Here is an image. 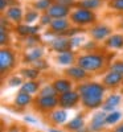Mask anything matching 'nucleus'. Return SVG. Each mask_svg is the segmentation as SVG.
<instances>
[{"label":"nucleus","instance_id":"nucleus-1","mask_svg":"<svg viewBox=\"0 0 123 132\" xmlns=\"http://www.w3.org/2000/svg\"><path fill=\"white\" fill-rule=\"evenodd\" d=\"M81 98V103L85 108L95 110L103 104L105 96V86L98 82H87L81 83L77 89Z\"/></svg>","mask_w":123,"mask_h":132},{"label":"nucleus","instance_id":"nucleus-2","mask_svg":"<svg viewBox=\"0 0 123 132\" xmlns=\"http://www.w3.org/2000/svg\"><path fill=\"white\" fill-rule=\"evenodd\" d=\"M77 65L86 71H98L105 68L106 58L102 54H95V53L83 54V56H80L77 58Z\"/></svg>","mask_w":123,"mask_h":132},{"label":"nucleus","instance_id":"nucleus-3","mask_svg":"<svg viewBox=\"0 0 123 132\" xmlns=\"http://www.w3.org/2000/svg\"><path fill=\"white\" fill-rule=\"evenodd\" d=\"M70 20L77 25H86V24H91L95 20V15L93 11H89L85 8H77L70 15Z\"/></svg>","mask_w":123,"mask_h":132},{"label":"nucleus","instance_id":"nucleus-4","mask_svg":"<svg viewBox=\"0 0 123 132\" xmlns=\"http://www.w3.org/2000/svg\"><path fill=\"white\" fill-rule=\"evenodd\" d=\"M15 62H16L15 53L11 49L3 48L0 50V71H2V74L8 73L15 66Z\"/></svg>","mask_w":123,"mask_h":132},{"label":"nucleus","instance_id":"nucleus-5","mask_svg":"<svg viewBox=\"0 0 123 132\" xmlns=\"http://www.w3.org/2000/svg\"><path fill=\"white\" fill-rule=\"evenodd\" d=\"M81 101L80 98V94H78V91H68V93H64V94H60L58 95V106L61 108H73L78 104V102Z\"/></svg>","mask_w":123,"mask_h":132},{"label":"nucleus","instance_id":"nucleus-6","mask_svg":"<svg viewBox=\"0 0 123 132\" xmlns=\"http://www.w3.org/2000/svg\"><path fill=\"white\" fill-rule=\"evenodd\" d=\"M106 116H107V112H105L103 110L101 111H97L94 112V115L91 116V120H90V124H89V132H101L102 128L106 124Z\"/></svg>","mask_w":123,"mask_h":132},{"label":"nucleus","instance_id":"nucleus-7","mask_svg":"<svg viewBox=\"0 0 123 132\" xmlns=\"http://www.w3.org/2000/svg\"><path fill=\"white\" fill-rule=\"evenodd\" d=\"M58 106L57 96H39L36 99V107L41 111H53Z\"/></svg>","mask_w":123,"mask_h":132},{"label":"nucleus","instance_id":"nucleus-8","mask_svg":"<svg viewBox=\"0 0 123 132\" xmlns=\"http://www.w3.org/2000/svg\"><path fill=\"white\" fill-rule=\"evenodd\" d=\"M47 13L54 20V19H65L69 15V5L62 4V3H56L52 4V7L47 11Z\"/></svg>","mask_w":123,"mask_h":132},{"label":"nucleus","instance_id":"nucleus-9","mask_svg":"<svg viewBox=\"0 0 123 132\" xmlns=\"http://www.w3.org/2000/svg\"><path fill=\"white\" fill-rule=\"evenodd\" d=\"M122 81H123V74L110 70V71L103 77L102 85H103L105 87H117V86H119V85L122 83Z\"/></svg>","mask_w":123,"mask_h":132},{"label":"nucleus","instance_id":"nucleus-10","mask_svg":"<svg viewBox=\"0 0 123 132\" xmlns=\"http://www.w3.org/2000/svg\"><path fill=\"white\" fill-rule=\"evenodd\" d=\"M120 102H122V96L119 94H110L103 101L102 110L105 112H113V111H115V108L120 104Z\"/></svg>","mask_w":123,"mask_h":132},{"label":"nucleus","instance_id":"nucleus-11","mask_svg":"<svg viewBox=\"0 0 123 132\" xmlns=\"http://www.w3.org/2000/svg\"><path fill=\"white\" fill-rule=\"evenodd\" d=\"M50 48L58 53H64V52H69L72 49L70 45V40L65 38V37H56L50 41Z\"/></svg>","mask_w":123,"mask_h":132},{"label":"nucleus","instance_id":"nucleus-12","mask_svg":"<svg viewBox=\"0 0 123 132\" xmlns=\"http://www.w3.org/2000/svg\"><path fill=\"white\" fill-rule=\"evenodd\" d=\"M65 74L69 77L70 79H74V81H83L87 78V71L83 70L80 66H70L65 70Z\"/></svg>","mask_w":123,"mask_h":132},{"label":"nucleus","instance_id":"nucleus-13","mask_svg":"<svg viewBox=\"0 0 123 132\" xmlns=\"http://www.w3.org/2000/svg\"><path fill=\"white\" fill-rule=\"evenodd\" d=\"M90 35H91V37H93L94 40L101 41V40H105V38H109V37H110L111 29H110L109 27H106V25L101 24V25H97V27L91 28Z\"/></svg>","mask_w":123,"mask_h":132},{"label":"nucleus","instance_id":"nucleus-14","mask_svg":"<svg viewBox=\"0 0 123 132\" xmlns=\"http://www.w3.org/2000/svg\"><path fill=\"white\" fill-rule=\"evenodd\" d=\"M44 56V49L40 48V46H33V48H29L25 54H24V62H36L39 60H41Z\"/></svg>","mask_w":123,"mask_h":132},{"label":"nucleus","instance_id":"nucleus-15","mask_svg":"<svg viewBox=\"0 0 123 132\" xmlns=\"http://www.w3.org/2000/svg\"><path fill=\"white\" fill-rule=\"evenodd\" d=\"M49 119L53 124H64L68 119V112L65 108H56L49 114Z\"/></svg>","mask_w":123,"mask_h":132},{"label":"nucleus","instance_id":"nucleus-16","mask_svg":"<svg viewBox=\"0 0 123 132\" xmlns=\"http://www.w3.org/2000/svg\"><path fill=\"white\" fill-rule=\"evenodd\" d=\"M53 86H54V89L56 91L60 94H64V93H68L72 90V87H73V83L70 79H65V78H60V79H56L53 82Z\"/></svg>","mask_w":123,"mask_h":132},{"label":"nucleus","instance_id":"nucleus-17","mask_svg":"<svg viewBox=\"0 0 123 132\" xmlns=\"http://www.w3.org/2000/svg\"><path fill=\"white\" fill-rule=\"evenodd\" d=\"M69 21L66 19H54L50 23V29L54 33H64L65 30L69 29Z\"/></svg>","mask_w":123,"mask_h":132},{"label":"nucleus","instance_id":"nucleus-18","mask_svg":"<svg viewBox=\"0 0 123 132\" xmlns=\"http://www.w3.org/2000/svg\"><path fill=\"white\" fill-rule=\"evenodd\" d=\"M75 57H74V53L72 50L69 52H64V53H58L57 57H56V61H57L58 65H64V66H68L72 65L74 62Z\"/></svg>","mask_w":123,"mask_h":132},{"label":"nucleus","instance_id":"nucleus-19","mask_svg":"<svg viewBox=\"0 0 123 132\" xmlns=\"http://www.w3.org/2000/svg\"><path fill=\"white\" fill-rule=\"evenodd\" d=\"M5 16H7L11 21H13V23H20L21 19H23V11H21L20 7H16V5L9 7V8L7 9Z\"/></svg>","mask_w":123,"mask_h":132},{"label":"nucleus","instance_id":"nucleus-20","mask_svg":"<svg viewBox=\"0 0 123 132\" xmlns=\"http://www.w3.org/2000/svg\"><path fill=\"white\" fill-rule=\"evenodd\" d=\"M106 46L110 49H122L123 48V36L122 35H111L106 40Z\"/></svg>","mask_w":123,"mask_h":132},{"label":"nucleus","instance_id":"nucleus-21","mask_svg":"<svg viewBox=\"0 0 123 132\" xmlns=\"http://www.w3.org/2000/svg\"><path fill=\"white\" fill-rule=\"evenodd\" d=\"M32 102V95L30 94H27L24 91H19L16 98H15V104L17 107H27L29 103Z\"/></svg>","mask_w":123,"mask_h":132},{"label":"nucleus","instance_id":"nucleus-22","mask_svg":"<svg viewBox=\"0 0 123 132\" xmlns=\"http://www.w3.org/2000/svg\"><path fill=\"white\" fill-rule=\"evenodd\" d=\"M83 127H85V122H83V118L81 115L73 118L70 122L66 124V128H68L69 131H72V132H77V131H80Z\"/></svg>","mask_w":123,"mask_h":132},{"label":"nucleus","instance_id":"nucleus-23","mask_svg":"<svg viewBox=\"0 0 123 132\" xmlns=\"http://www.w3.org/2000/svg\"><path fill=\"white\" fill-rule=\"evenodd\" d=\"M39 32V27H32L28 24H23V25H17V33L21 36H35Z\"/></svg>","mask_w":123,"mask_h":132},{"label":"nucleus","instance_id":"nucleus-24","mask_svg":"<svg viewBox=\"0 0 123 132\" xmlns=\"http://www.w3.org/2000/svg\"><path fill=\"white\" fill-rule=\"evenodd\" d=\"M39 87H40V83L36 82V81H27L23 83V86L20 87V91H24L27 94H35L39 91Z\"/></svg>","mask_w":123,"mask_h":132},{"label":"nucleus","instance_id":"nucleus-25","mask_svg":"<svg viewBox=\"0 0 123 132\" xmlns=\"http://www.w3.org/2000/svg\"><path fill=\"white\" fill-rule=\"evenodd\" d=\"M21 75L25 77L28 81H35L36 78H39L40 71L35 68H25V69L21 70Z\"/></svg>","mask_w":123,"mask_h":132},{"label":"nucleus","instance_id":"nucleus-26","mask_svg":"<svg viewBox=\"0 0 123 132\" xmlns=\"http://www.w3.org/2000/svg\"><path fill=\"white\" fill-rule=\"evenodd\" d=\"M120 119H122V112H120V111L107 112V116H106V124H109V126L117 124Z\"/></svg>","mask_w":123,"mask_h":132},{"label":"nucleus","instance_id":"nucleus-27","mask_svg":"<svg viewBox=\"0 0 123 132\" xmlns=\"http://www.w3.org/2000/svg\"><path fill=\"white\" fill-rule=\"evenodd\" d=\"M101 5V0H81L80 2V7L81 8H85V9H95Z\"/></svg>","mask_w":123,"mask_h":132},{"label":"nucleus","instance_id":"nucleus-28","mask_svg":"<svg viewBox=\"0 0 123 132\" xmlns=\"http://www.w3.org/2000/svg\"><path fill=\"white\" fill-rule=\"evenodd\" d=\"M57 95H58V93L56 91L53 85L44 86L42 89L40 90V94H39V96H57Z\"/></svg>","mask_w":123,"mask_h":132},{"label":"nucleus","instance_id":"nucleus-29","mask_svg":"<svg viewBox=\"0 0 123 132\" xmlns=\"http://www.w3.org/2000/svg\"><path fill=\"white\" fill-rule=\"evenodd\" d=\"M33 7L36 11H48L52 7V0H36Z\"/></svg>","mask_w":123,"mask_h":132},{"label":"nucleus","instance_id":"nucleus-30","mask_svg":"<svg viewBox=\"0 0 123 132\" xmlns=\"http://www.w3.org/2000/svg\"><path fill=\"white\" fill-rule=\"evenodd\" d=\"M39 19V12L37 11H29V12L25 15V24H28V25H30L32 23H35V21Z\"/></svg>","mask_w":123,"mask_h":132},{"label":"nucleus","instance_id":"nucleus-31","mask_svg":"<svg viewBox=\"0 0 123 132\" xmlns=\"http://www.w3.org/2000/svg\"><path fill=\"white\" fill-rule=\"evenodd\" d=\"M110 8H113L115 11H119V12H123V0H111L109 3Z\"/></svg>","mask_w":123,"mask_h":132},{"label":"nucleus","instance_id":"nucleus-32","mask_svg":"<svg viewBox=\"0 0 123 132\" xmlns=\"http://www.w3.org/2000/svg\"><path fill=\"white\" fill-rule=\"evenodd\" d=\"M33 68L35 69H37L39 71H41V70H45V69H48V63L44 61L42 58L41 60H39V61H36V62H33Z\"/></svg>","mask_w":123,"mask_h":132},{"label":"nucleus","instance_id":"nucleus-33","mask_svg":"<svg viewBox=\"0 0 123 132\" xmlns=\"http://www.w3.org/2000/svg\"><path fill=\"white\" fill-rule=\"evenodd\" d=\"M110 70L123 74V61H117V62H114L113 65L110 66Z\"/></svg>","mask_w":123,"mask_h":132},{"label":"nucleus","instance_id":"nucleus-34","mask_svg":"<svg viewBox=\"0 0 123 132\" xmlns=\"http://www.w3.org/2000/svg\"><path fill=\"white\" fill-rule=\"evenodd\" d=\"M8 85L11 87H17V86H23V79L20 78V77H12L9 81H8Z\"/></svg>","mask_w":123,"mask_h":132},{"label":"nucleus","instance_id":"nucleus-35","mask_svg":"<svg viewBox=\"0 0 123 132\" xmlns=\"http://www.w3.org/2000/svg\"><path fill=\"white\" fill-rule=\"evenodd\" d=\"M82 41H83V38H82L81 36L70 37V45H72V48H78V46L82 44Z\"/></svg>","mask_w":123,"mask_h":132},{"label":"nucleus","instance_id":"nucleus-36","mask_svg":"<svg viewBox=\"0 0 123 132\" xmlns=\"http://www.w3.org/2000/svg\"><path fill=\"white\" fill-rule=\"evenodd\" d=\"M7 42H8V35L5 33L4 24H2V30H0V44H2V45H5Z\"/></svg>","mask_w":123,"mask_h":132},{"label":"nucleus","instance_id":"nucleus-37","mask_svg":"<svg viewBox=\"0 0 123 132\" xmlns=\"http://www.w3.org/2000/svg\"><path fill=\"white\" fill-rule=\"evenodd\" d=\"M40 21H41V25H50V23L53 20H52V17L48 13H45V15H42L40 17Z\"/></svg>","mask_w":123,"mask_h":132},{"label":"nucleus","instance_id":"nucleus-38","mask_svg":"<svg viewBox=\"0 0 123 132\" xmlns=\"http://www.w3.org/2000/svg\"><path fill=\"white\" fill-rule=\"evenodd\" d=\"M24 120H25V122H28V123H32V124H36V123H37V119L32 118L30 115H27V116H24Z\"/></svg>","mask_w":123,"mask_h":132},{"label":"nucleus","instance_id":"nucleus-39","mask_svg":"<svg viewBox=\"0 0 123 132\" xmlns=\"http://www.w3.org/2000/svg\"><path fill=\"white\" fill-rule=\"evenodd\" d=\"M7 0H0V9H2V11H4L5 9V7H7Z\"/></svg>","mask_w":123,"mask_h":132},{"label":"nucleus","instance_id":"nucleus-40","mask_svg":"<svg viewBox=\"0 0 123 132\" xmlns=\"http://www.w3.org/2000/svg\"><path fill=\"white\" fill-rule=\"evenodd\" d=\"M113 132H123V123H120L119 126H117Z\"/></svg>","mask_w":123,"mask_h":132},{"label":"nucleus","instance_id":"nucleus-41","mask_svg":"<svg viewBox=\"0 0 123 132\" xmlns=\"http://www.w3.org/2000/svg\"><path fill=\"white\" fill-rule=\"evenodd\" d=\"M94 46H95V42H87L85 48L87 49V48H94Z\"/></svg>","mask_w":123,"mask_h":132},{"label":"nucleus","instance_id":"nucleus-42","mask_svg":"<svg viewBox=\"0 0 123 132\" xmlns=\"http://www.w3.org/2000/svg\"><path fill=\"white\" fill-rule=\"evenodd\" d=\"M49 132H62V131H60V129H54V128H50V129H49Z\"/></svg>","mask_w":123,"mask_h":132},{"label":"nucleus","instance_id":"nucleus-43","mask_svg":"<svg viewBox=\"0 0 123 132\" xmlns=\"http://www.w3.org/2000/svg\"><path fill=\"white\" fill-rule=\"evenodd\" d=\"M58 2H60V3H61V2H64V0H58Z\"/></svg>","mask_w":123,"mask_h":132},{"label":"nucleus","instance_id":"nucleus-44","mask_svg":"<svg viewBox=\"0 0 123 132\" xmlns=\"http://www.w3.org/2000/svg\"><path fill=\"white\" fill-rule=\"evenodd\" d=\"M101 132H102V131H101Z\"/></svg>","mask_w":123,"mask_h":132}]
</instances>
